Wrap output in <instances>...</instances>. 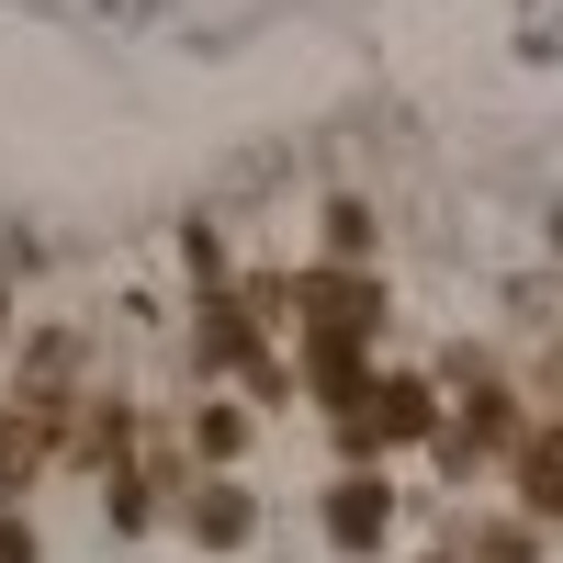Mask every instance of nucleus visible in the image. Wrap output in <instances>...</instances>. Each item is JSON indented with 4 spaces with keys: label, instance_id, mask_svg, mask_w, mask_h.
Segmentation results:
<instances>
[{
    "label": "nucleus",
    "instance_id": "obj_8",
    "mask_svg": "<svg viewBox=\"0 0 563 563\" xmlns=\"http://www.w3.org/2000/svg\"><path fill=\"white\" fill-rule=\"evenodd\" d=\"M34 462H45V429H0V485H34Z\"/></svg>",
    "mask_w": 563,
    "mask_h": 563
},
{
    "label": "nucleus",
    "instance_id": "obj_1",
    "mask_svg": "<svg viewBox=\"0 0 563 563\" xmlns=\"http://www.w3.org/2000/svg\"><path fill=\"white\" fill-rule=\"evenodd\" d=\"M294 327H305V339H350V350H361L372 327H384V282H361L350 260H339V271H305V282H294Z\"/></svg>",
    "mask_w": 563,
    "mask_h": 563
},
{
    "label": "nucleus",
    "instance_id": "obj_6",
    "mask_svg": "<svg viewBox=\"0 0 563 563\" xmlns=\"http://www.w3.org/2000/svg\"><path fill=\"white\" fill-rule=\"evenodd\" d=\"M238 440H249V417H238V406H203V417H192V451H214V462H225Z\"/></svg>",
    "mask_w": 563,
    "mask_h": 563
},
{
    "label": "nucleus",
    "instance_id": "obj_7",
    "mask_svg": "<svg viewBox=\"0 0 563 563\" xmlns=\"http://www.w3.org/2000/svg\"><path fill=\"white\" fill-rule=\"evenodd\" d=\"M327 249L361 260V249H372V203H327Z\"/></svg>",
    "mask_w": 563,
    "mask_h": 563
},
{
    "label": "nucleus",
    "instance_id": "obj_3",
    "mask_svg": "<svg viewBox=\"0 0 563 563\" xmlns=\"http://www.w3.org/2000/svg\"><path fill=\"white\" fill-rule=\"evenodd\" d=\"M384 530H395V485L384 474H339V496H327V541H339V552H384Z\"/></svg>",
    "mask_w": 563,
    "mask_h": 563
},
{
    "label": "nucleus",
    "instance_id": "obj_4",
    "mask_svg": "<svg viewBox=\"0 0 563 563\" xmlns=\"http://www.w3.org/2000/svg\"><path fill=\"white\" fill-rule=\"evenodd\" d=\"M519 507H530V519H563V429L519 440Z\"/></svg>",
    "mask_w": 563,
    "mask_h": 563
},
{
    "label": "nucleus",
    "instance_id": "obj_2",
    "mask_svg": "<svg viewBox=\"0 0 563 563\" xmlns=\"http://www.w3.org/2000/svg\"><path fill=\"white\" fill-rule=\"evenodd\" d=\"M429 429H440V395H429V384H406V372H384V384L350 406V451H361V462H372V451H395V440H429Z\"/></svg>",
    "mask_w": 563,
    "mask_h": 563
},
{
    "label": "nucleus",
    "instance_id": "obj_5",
    "mask_svg": "<svg viewBox=\"0 0 563 563\" xmlns=\"http://www.w3.org/2000/svg\"><path fill=\"white\" fill-rule=\"evenodd\" d=\"M249 530H260V507H249L238 485H225V474H214V485H192V541H214V552H238Z\"/></svg>",
    "mask_w": 563,
    "mask_h": 563
},
{
    "label": "nucleus",
    "instance_id": "obj_9",
    "mask_svg": "<svg viewBox=\"0 0 563 563\" xmlns=\"http://www.w3.org/2000/svg\"><path fill=\"white\" fill-rule=\"evenodd\" d=\"M474 563H530V530H485V541H474Z\"/></svg>",
    "mask_w": 563,
    "mask_h": 563
}]
</instances>
